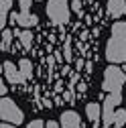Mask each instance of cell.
Segmentation results:
<instances>
[{
    "mask_svg": "<svg viewBox=\"0 0 126 128\" xmlns=\"http://www.w3.org/2000/svg\"><path fill=\"white\" fill-rule=\"evenodd\" d=\"M106 59L110 63H126V22L118 20L112 24V35L106 43Z\"/></svg>",
    "mask_w": 126,
    "mask_h": 128,
    "instance_id": "obj_1",
    "label": "cell"
},
{
    "mask_svg": "<svg viewBox=\"0 0 126 128\" xmlns=\"http://www.w3.org/2000/svg\"><path fill=\"white\" fill-rule=\"evenodd\" d=\"M126 82V71L116 65V63H110L104 69V82H102V90L106 94L110 92H122V86Z\"/></svg>",
    "mask_w": 126,
    "mask_h": 128,
    "instance_id": "obj_2",
    "label": "cell"
},
{
    "mask_svg": "<svg viewBox=\"0 0 126 128\" xmlns=\"http://www.w3.org/2000/svg\"><path fill=\"white\" fill-rule=\"evenodd\" d=\"M45 8H47V16L53 24L69 22V0H49Z\"/></svg>",
    "mask_w": 126,
    "mask_h": 128,
    "instance_id": "obj_3",
    "label": "cell"
},
{
    "mask_svg": "<svg viewBox=\"0 0 126 128\" xmlns=\"http://www.w3.org/2000/svg\"><path fill=\"white\" fill-rule=\"evenodd\" d=\"M0 120L10 122V124H16V126L24 122L22 110L14 104V100L6 98V96H2V98H0Z\"/></svg>",
    "mask_w": 126,
    "mask_h": 128,
    "instance_id": "obj_4",
    "label": "cell"
},
{
    "mask_svg": "<svg viewBox=\"0 0 126 128\" xmlns=\"http://www.w3.org/2000/svg\"><path fill=\"white\" fill-rule=\"evenodd\" d=\"M10 22L18 24L22 28H30L39 22V16L37 14H30V12H10Z\"/></svg>",
    "mask_w": 126,
    "mask_h": 128,
    "instance_id": "obj_5",
    "label": "cell"
},
{
    "mask_svg": "<svg viewBox=\"0 0 126 128\" xmlns=\"http://www.w3.org/2000/svg\"><path fill=\"white\" fill-rule=\"evenodd\" d=\"M114 112H116V104L112 102L110 96H106L104 102H102V128H110V126H112Z\"/></svg>",
    "mask_w": 126,
    "mask_h": 128,
    "instance_id": "obj_6",
    "label": "cell"
},
{
    "mask_svg": "<svg viewBox=\"0 0 126 128\" xmlns=\"http://www.w3.org/2000/svg\"><path fill=\"white\" fill-rule=\"evenodd\" d=\"M2 67H4V75H6V79H8V84H12V86L24 84L22 77H20V71H18V65H14L12 61H4Z\"/></svg>",
    "mask_w": 126,
    "mask_h": 128,
    "instance_id": "obj_7",
    "label": "cell"
},
{
    "mask_svg": "<svg viewBox=\"0 0 126 128\" xmlns=\"http://www.w3.org/2000/svg\"><path fill=\"white\" fill-rule=\"evenodd\" d=\"M61 122V128H82V120H80V114L73 110H65L59 118Z\"/></svg>",
    "mask_w": 126,
    "mask_h": 128,
    "instance_id": "obj_8",
    "label": "cell"
},
{
    "mask_svg": "<svg viewBox=\"0 0 126 128\" xmlns=\"http://www.w3.org/2000/svg\"><path fill=\"white\" fill-rule=\"evenodd\" d=\"M86 116L88 120L94 124V126H100L102 124V104H96V102H90L86 104Z\"/></svg>",
    "mask_w": 126,
    "mask_h": 128,
    "instance_id": "obj_9",
    "label": "cell"
},
{
    "mask_svg": "<svg viewBox=\"0 0 126 128\" xmlns=\"http://www.w3.org/2000/svg\"><path fill=\"white\" fill-rule=\"evenodd\" d=\"M126 12V0H108V16L120 18Z\"/></svg>",
    "mask_w": 126,
    "mask_h": 128,
    "instance_id": "obj_10",
    "label": "cell"
},
{
    "mask_svg": "<svg viewBox=\"0 0 126 128\" xmlns=\"http://www.w3.org/2000/svg\"><path fill=\"white\" fill-rule=\"evenodd\" d=\"M18 71H20L22 82H28V79L33 77V65H30L28 59H20L18 61Z\"/></svg>",
    "mask_w": 126,
    "mask_h": 128,
    "instance_id": "obj_11",
    "label": "cell"
},
{
    "mask_svg": "<svg viewBox=\"0 0 126 128\" xmlns=\"http://www.w3.org/2000/svg\"><path fill=\"white\" fill-rule=\"evenodd\" d=\"M14 35H16L18 39H20V43H22V47L24 49H30L33 47V33H30V28H24V30H14Z\"/></svg>",
    "mask_w": 126,
    "mask_h": 128,
    "instance_id": "obj_12",
    "label": "cell"
},
{
    "mask_svg": "<svg viewBox=\"0 0 126 128\" xmlns=\"http://www.w3.org/2000/svg\"><path fill=\"white\" fill-rule=\"evenodd\" d=\"M124 124H126V110L118 108L114 112V118H112V128H124Z\"/></svg>",
    "mask_w": 126,
    "mask_h": 128,
    "instance_id": "obj_13",
    "label": "cell"
},
{
    "mask_svg": "<svg viewBox=\"0 0 126 128\" xmlns=\"http://www.w3.org/2000/svg\"><path fill=\"white\" fill-rule=\"evenodd\" d=\"M10 43H12V30H2L0 33V49L2 51H10Z\"/></svg>",
    "mask_w": 126,
    "mask_h": 128,
    "instance_id": "obj_14",
    "label": "cell"
},
{
    "mask_svg": "<svg viewBox=\"0 0 126 128\" xmlns=\"http://www.w3.org/2000/svg\"><path fill=\"white\" fill-rule=\"evenodd\" d=\"M30 2H33V0H18L20 12H30Z\"/></svg>",
    "mask_w": 126,
    "mask_h": 128,
    "instance_id": "obj_15",
    "label": "cell"
},
{
    "mask_svg": "<svg viewBox=\"0 0 126 128\" xmlns=\"http://www.w3.org/2000/svg\"><path fill=\"white\" fill-rule=\"evenodd\" d=\"M4 26H6V10L0 8V33L4 30Z\"/></svg>",
    "mask_w": 126,
    "mask_h": 128,
    "instance_id": "obj_16",
    "label": "cell"
},
{
    "mask_svg": "<svg viewBox=\"0 0 126 128\" xmlns=\"http://www.w3.org/2000/svg\"><path fill=\"white\" fill-rule=\"evenodd\" d=\"M26 128H45V122L43 120H33L30 124H26Z\"/></svg>",
    "mask_w": 126,
    "mask_h": 128,
    "instance_id": "obj_17",
    "label": "cell"
},
{
    "mask_svg": "<svg viewBox=\"0 0 126 128\" xmlns=\"http://www.w3.org/2000/svg\"><path fill=\"white\" fill-rule=\"evenodd\" d=\"M10 6H12V0H0V8H2V10H10Z\"/></svg>",
    "mask_w": 126,
    "mask_h": 128,
    "instance_id": "obj_18",
    "label": "cell"
},
{
    "mask_svg": "<svg viewBox=\"0 0 126 128\" xmlns=\"http://www.w3.org/2000/svg\"><path fill=\"white\" fill-rule=\"evenodd\" d=\"M69 6H71V8H73V10L77 12V14H82V2H80V0H75V2H71Z\"/></svg>",
    "mask_w": 126,
    "mask_h": 128,
    "instance_id": "obj_19",
    "label": "cell"
},
{
    "mask_svg": "<svg viewBox=\"0 0 126 128\" xmlns=\"http://www.w3.org/2000/svg\"><path fill=\"white\" fill-rule=\"evenodd\" d=\"M6 92H8V88H6V84H4V79L0 77V98H2V96H6Z\"/></svg>",
    "mask_w": 126,
    "mask_h": 128,
    "instance_id": "obj_20",
    "label": "cell"
},
{
    "mask_svg": "<svg viewBox=\"0 0 126 128\" xmlns=\"http://www.w3.org/2000/svg\"><path fill=\"white\" fill-rule=\"evenodd\" d=\"M45 128H61V124H59L57 120H47V124H45Z\"/></svg>",
    "mask_w": 126,
    "mask_h": 128,
    "instance_id": "obj_21",
    "label": "cell"
},
{
    "mask_svg": "<svg viewBox=\"0 0 126 128\" xmlns=\"http://www.w3.org/2000/svg\"><path fill=\"white\" fill-rule=\"evenodd\" d=\"M0 128H16V124H10V122H2Z\"/></svg>",
    "mask_w": 126,
    "mask_h": 128,
    "instance_id": "obj_22",
    "label": "cell"
},
{
    "mask_svg": "<svg viewBox=\"0 0 126 128\" xmlns=\"http://www.w3.org/2000/svg\"><path fill=\"white\" fill-rule=\"evenodd\" d=\"M0 73H4V67H2V63H0Z\"/></svg>",
    "mask_w": 126,
    "mask_h": 128,
    "instance_id": "obj_23",
    "label": "cell"
},
{
    "mask_svg": "<svg viewBox=\"0 0 126 128\" xmlns=\"http://www.w3.org/2000/svg\"><path fill=\"white\" fill-rule=\"evenodd\" d=\"M37 2H41V0H37Z\"/></svg>",
    "mask_w": 126,
    "mask_h": 128,
    "instance_id": "obj_24",
    "label": "cell"
}]
</instances>
